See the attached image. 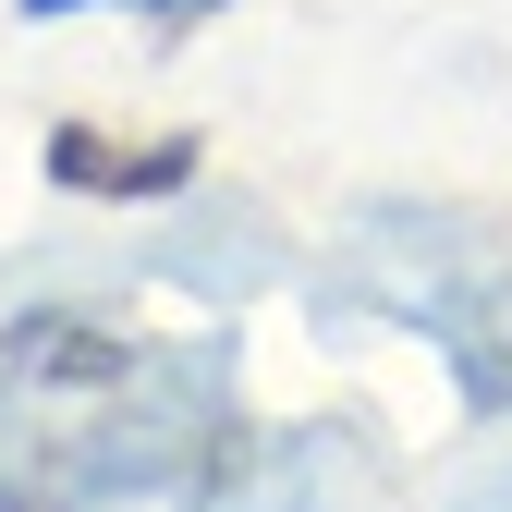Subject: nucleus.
<instances>
[{"label": "nucleus", "mask_w": 512, "mask_h": 512, "mask_svg": "<svg viewBox=\"0 0 512 512\" xmlns=\"http://www.w3.org/2000/svg\"><path fill=\"white\" fill-rule=\"evenodd\" d=\"M25 13H86V0H25Z\"/></svg>", "instance_id": "4"}, {"label": "nucleus", "mask_w": 512, "mask_h": 512, "mask_svg": "<svg viewBox=\"0 0 512 512\" xmlns=\"http://www.w3.org/2000/svg\"><path fill=\"white\" fill-rule=\"evenodd\" d=\"M135 13H159V25H196V13H220V0H135Z\"/></svg>", "instance_id": "3"}, {"label": "nucleus", "mask_w": 512, "mask_h": 512, "mask_svg": "<svg viewBox=\"0 0 512 512\" xmlns=\"http://www.w3.org/2000/svg\"><path fill=\"white\" fill-rule=\"evenodd\" d=\"M25 366H49V378H122V342L86 330V317H49V330H25Z\"/></svg>", "instance_id": "2"}, {"label": "nucleus", "mask_w": 512, "mask_h": 512, "mask_svg": "<svg viewBox=\"0 0 512 512\" xmlns=\"http://www.w3.org/2000/svg\"><path fill=\"white\" fill-rule=\"evenodd\" d=\"M49 183H74V196H171V183H196V135H98V122H61Z\"/></svg>", "instance_id": "1"}]
</instances>
